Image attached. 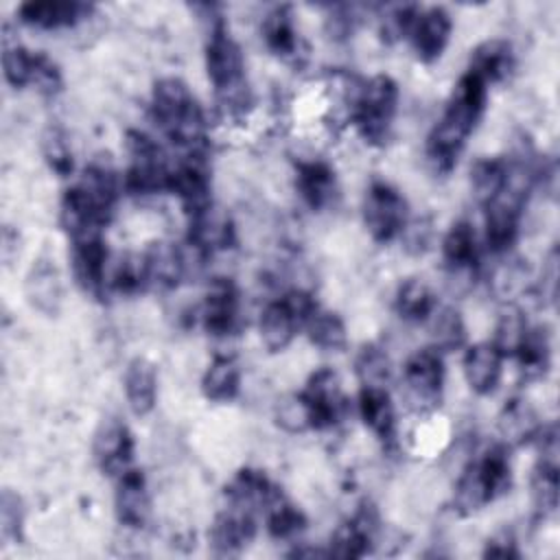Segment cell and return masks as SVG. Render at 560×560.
<instances>
[{
  "instance_id": "d6a6232c",
  "label": "cell",
  "mask_w": 560,
  "mask_h": 560,
  "mask_svg": "<svg viewBox=\"0 0 560 560\" xmlns=\"http://www.w3.org/2000/svg\"><path fill=\"white\" fill-rule=\"evenodd\" d=\"M540 429L542 424L536 411L527 405V400H521V398L510 400L499 416V433L508 448L536 440Z\"/></svg>"
},
{
  "instance_id": "30bf717a",
  "label": "cell",
  "mask_w": 560,
  "mask_h": 560,
  "mask_svg": "<svg viewBox=\"0 0 560 560\" xmlns=\"http://www.w3.org/2000/svg\"><path fill=\"white\" fill-rule=\"evenodd\" d=\"M527 186H514L512 179L508 188L490 201L486 208V245L494 254L508 252L521 230V212L527 197Z\"/></svg>"
},
{
  "instance_id": "f6af8a7d",
  "label": "cell",
  "mask_w": 560,
  "mask_h": 560,
  "mask_svg": "<svg viewBox=\"0 0 560 560\" xmlns=\"http://www.w3.org/2000/svg\"><path fill=\"white\" fill-rule=\"evenodd\" d=\"M33 66H35V52H31L28 48H24L20 44H4L2 72H4V81L11 88L20 90V88L31 85Z\"/></svg>"
},
{
  "instance_id": "277c9868",
  "label": "cell",
  "mask_w": 560,
  "mask_h": 560,
  "mask_svg": "<svg viewBox=\"0 0 560 560\" xmlns=\"http://www.w3.org/2000/svg\"><path fill=\"white\" fill-rule=\"evenodd\" d=\"M512 486V468L505 444L490 446L477 462H470L453 490V510L472 516L505 494Z\"/></svg>"
},
{
  "instance_id": "d590c367",
  "label": "cell",
  "mask_w": 560,
  "mask_h": 560,
  "mask_svg": "<svg viewBox=\"0 0 560 560\" xmlns=\"http://www.w3.org/2000/svg\"><path fill=\"white\" fill-rule=\"evenodd\" d=\"M435 308H438V300L427 282L418 278H409L396 289L394 311L405 322H413V324L427 322Z\"/></svg>"
},
{
  "instance_id": "d6986e66",
  "label": "cell",
  "mask_w": 560,
  "mask_h": 560,
  "mask_svg": "<svg viewBox=\"0 0 560 560\" xmlns=\"http://www.w3.org/2000/svg\"><path fill=\"white\" fill-rule=\"evenodd\" d=\"M114 512L118 523L129 529H140L147 525L151 516V499L142 470L131 466L116 477Z\"/></svg>"
},
{
  "instance_id": "c3c4849f",
  "label": "cell",
  "mask_w": 560,
  "mask_h": 560,
  "mask_svg": "<svg viewBox=\"0 0 560 560\" xmlns=\"http://www.w3.org/2000/svg\"><path fill=\"white\" fill-rule=\"evenodd\" d=\"M31 85L44 94V96H55L61 85V70L59 66L44 52H35V66H33V77H31Z\"/></svg>"
},
{
  "instance_id": "db71d44e",
  "label": "cell",
  "mask_w": 560,
  "mask_h": 560,
  "mask_svg": "<svg viewBox=\"0 0 560 560\" xmlns=\"http://www.w3.org/2000/svg\"><path fill=\"white\" fill-rule=\"evenodd\" d=\"M540 291L542 295L553 302L558 293V252L551 249L545 265H542V276H540Z\"/></svg>"
},
{
  "instance_id": "e575fe53",
  "label": "cell",
  "mask_w": 560,
  "mask_h": 560,
  "mask_svg": "<svg viewBox=\"0 0 560 560\" xmlns=\"http://www.w3.org/2000/svg\"><path fill=\"white\" fill-rule=\"evenodd\" d=\"M510 184V162L503 158H481L470 168V188L481 206L494 201Z\"/></svg>"
},
{
  "instance_id": "f907efd6",
  "label": "cell",
  "mask_w": 560,
  "mask_h": 560,
  "mask_svg": "<svg viewBox=\"0 0 560 560\" xmlns=\"http://www.w3.org/2000/svg\"><path fill=\"white\" fill-rule=\"evenodd\" d=\"M431 221L429 219H420V221H407L400 238H405V247L411 254H422L429 243H431Z\"/></svg>"
},
{
  "instance_id": "9c48e42d",
  "label": "cell",
  "mask_w": 560,
  "mask_h": 560,
  "mask_svg": "<svg viewBox=\"0 0 560 560\" xmlns=\"http://www.w3.org/2000/svg\"><path fill=\"white\" fill-rule=\"evenodd\" d=\"M300 398L308 413V427L315 431L332 429L348 411V400L330 368L315 370L300 392Z\"/></svg>"
},
{
  "instance_id": "603a6c76",
  "label": "cell",
  "mask_w": 560,
  "mask_h": 560,
  "mask_svg": "<svg viewBox=\"0 0 560 560\" xmlns=\"http://www.w3.org/2000/svg\"><path fill=\"white\" fill-rule=\"evenodd\" d=\"M295 188L313 212H322L337 199V175L324 160H302L295 166Z\"/></svg>"
},
{
  "instance_id": "8992f818",
  "label": "cell",
  "mask_w": 560,
  "mask_h": 560,
  "mask_svg": "<svg viewBox=\"0 0 560 560\" xmlns=\"http://www.w3.org/2000/svg\"><path fill=\"white\" fill-rule=\"evenodd\" d=\"M125 149L129 166L122 177V190L138 197L168 190L173 166L151 136L140 129H129L125 136Z\"/></svg>"
},
{
  "instance_id": "83f0119b",
  "label": "cell",
  "mask_w": 560,
  "mask_h": 560,
  "mask_svg": "<svg viewBox=\"0 0 560 560\" xmlns=\"http://www.w3.org/2000/svg\"><path fill=\"white\" fill-rule=\"evenodd\" d=\"M125 396L133 416L153 411L158 398V372L147 357H136L125 370Z\"/></svg>"
},
{
  "instance_id": "1f68e13d",
  "label": "cell",
  "mask_w": 560,
  "mask_h": 560,
  "mask_svg": "<svg viewBox=\"0 0 560 560\" xmlns=\"http://www.w3.org/2000/svg\"><path fill=\"white\" fill-rule=\"evenodd\" d=\"M201 392L212 402H230L241 392V365L234 357L219 354L201 376Z\"/></svg>"
},
{
  "instance_id": "7dc6e473",
  "label": "cell",
  "mask_w": 560,
  "mask_h": 560,
  "mask_svg": "<svg viewBox=\"0 0 560 560\" xmlns=\"http://www.w3.org/2000/svg\"><path fill=\"white\" fill-rule=\"evenodd\" d=\"M24 529V505L20 494L2 490L0 497V536L4 542H20Z\"/></svg>"
},
{
  "instance_id": "6da1fadb",
  "label": "cell",
  "mask_w": 560,
  "mask_h": 560,
  "mask_svg": "<svg viewBox=\"0 0 560 560\" xmlns=\"http://www.w3.org/2000/svg\"><path fill=\"white\" fill-rule=\"evenodd\" d=\"M488 103V85L472 72H464L448 103L427 138V158L435 171L448 173L462 155L470 133L477 129Z\"/></svg>"
},
{
  "instance_id": "4fadbf2b",
  "label": "cell",
  "mask_w": 560,
  "mask_h": 560,
  "mask_svg": "<svg viewBox=\"0 0 560 560\" xmlns=\"http://www.w3.org/2000/svg\"><path fill=\"white\" fill-rule=\"evenodd\" d=\"M201 326L210 337H228L241 322V295L230 278H214L201 300Z\"/></svg>"
},
{
  "instance_id": "836d02e7",
  "label": "cell",
  "mask_w": 560,
  "mask_h": 560,
  "mask_svg": "<svg viewBox=\"0 0 560 560\" xmlns=\"http://www.w3.org/2000/svg\"><path fill=\"white\" fill-rule=\"evenodd\" d=\"M527 381L542 378L551 365V341L542 326H529L514 357Z\"/></svg>"
},
{
  "instance_id": "ffe728a7",
  "label": "cell",
  "mask_w": 560,
  "mask_h": 560,
  "mask_svg": "<svg viewBox=\"0 0 560 560\" xmlns=\"http://www.w3.org/2000/svg\"><path fill=\"white\" fill-rule=\"evenodd\" d=\"M94 11L88 2L77 0H42V2H24L18 7V20L26 26L39 31H57L70 28L90 18Z\"/></svg>"
},
{
  "instance_id": "52a82bcc",
  "label": "cell",
  "mask_w": 560,
  "mask_h": 560,
  "mask_svg": "<svg viewBox=\"0 0 560 560\" xmlns=\"http://www.w3.org/2000/svg\"><path fill=\"white\" fill-rule=\"evenodd\" d=\"M363 221L376 243H389L402 234L409 221L407 199L392 184L376 179L363 199Z\"/></svg>"
},
{
  "instance_id": "2e32d148",
  "label": "cell",
  "mask_w": 560,
  "mask_h": 560,
  "mask_svg": "<svg viewBox=\"0 0 560 560\" xmlns=\"http://www.w3.org/2000/svg\"><path fill=\"white\" fill-rule=\"evenodd\" d=\"M451 31H453V20L448 11L444 7H429V9H420L407 37L413 46L416 57L424 63H433L446 50Z\"/></svg>"
},
{
  "instance_id": "3957f363",
  "label": "cell",
  "mask_w": 560,
  "mask_h": 560,
  "mask_svg": "<svg viewBox=\"0 0 560 560\" xmlns=\"http://www.w3.org/2000/svg\"><path fill=\"white\" fill-rule=\"evenodd\" d=\"M206 70L214 88V98L223 116L243 118L254 105V94L245 74V59L238 42L230 35L221 18L212 20L206 42Z\"/></svg>"
},
{
  "instance_id": "816d5d0a",
  "label": "cell",
  "mask_w": 560,
  "mask_h": 560,
  "mask_svg": "<svg viewBox=\"0 0 560 560\" xmlns=\"http://www.w3.org/2000/svg\"><path fill=\"white\" fill-rule=\"evenodd\" d=\"M483 556H486V558H501V560L521 558V549H518V542H516V538H514L512 532H499V534H494V536L486 542Z\"/></svg>"
},
{
  "instance_id": "f5cc1de1",
  "label": "cell",
  "mask_w": 560,
  "mask_h": 560,
  "mask_svg": "<svg viewBox=\"0 0 560 560\" xmlns=\"http://www.w3.org/2000/svg\"><path fill=\"white\" fill-rule=\"evenodd\" d=\"M352 26H354V18L350 13L348 7H335L330 11V15L326 18V33L335 39V42H341L346 39L350 33H352Z\"/></svg>"
},
{
  "instance_id": "f1b7e54d",
  "label": "cell",
  "mask_w": 560,
  "mask_h": 560,
  "mask_svg": "<svg viewBox=\"0 0 560 560\" xmlns=\"http://www.w3.org/2000/svg\"><path fill=\"white\" fill-rule=\"evenodd\" d=\"M26 298L37 311L46 315H55L59 311L63 302V284H61L59 269L55 267L52 260L39 258L31 267L26 276Z\"/></svg>"
},
{
  "instance_id": "d4e9b609",
  "label": "cell",
  "mask_w": 560,
  "mask_h": 560,
  "mask_svg": "<svg viewBox=\"0 0 560 560\" xmlns=\"http://www.w3.org/2000/svg\"><path fill=\"white\" fill-rule=\"evenodd\" d=\"M503 354L492 341H479L466 348L464 352V376L470 389L479 396H488L497 389L503 374Z\"/></svg>"
},
{
  "instance_id": "f35d334b",
  "label": "cell",
  "mask_w": 560,
  "mask_h": 560,
  "mask_svg": "<svg viewBox=\"0 0 560 560\" xmlns=\"http://www.w3.org/2000/svg\"><path fill=\"white\" fill-rule=\"evenodd\" d=\"M267 532L278 540H289L306 527V516L278 490L262 510Z\"/></svg>"
},
{
  "instance_id": "4316f807",
  "label": "cell",
  "mask_w": 560,
  "mask_h": 560,
  "mask_svg": "<svg viewBox=\"0 0 560 560\" xmlns=\"http://www.w3.org/2000/svg\"><path fill=\"white\" fill-rule=\"evenodd\" d=\"M514 50L508 39H486L481 42L468 61V72L477 74L486 85L505 81L514 70Z\"/></svg>"
},
{
  "instance_id": "ba28073f",
  "label": "cell",
  "mask_w": 560,
  "mask_h": 560,
  "mask_svg": "<svg viewBox=\"0 0 560 560\" xmlns=\"http://www.w3.org/2000/svg\"><path fill=\"white\" fill-rule=\"evenodd\" d=\"M402 383L407 400L420 413L433 411L444 392V361L442 354L433 348L418 350L411 354L402 370Z\"/></svg>"
},
{
  "instance_id": "ab89813d",
  "label": "cell",
  "mask_w": 560,
  "mask_h": 560,
  "mask_svg": "<svg viewBox=\"0 0 560 560\" xmlns=\"http://www.w3.org/2000/svg\"><path fill=\"white\" fill-rule=\"evenodd\" d=\"M304 330H306L311 343L322 350L337 352V350H343L348 343V332H346L343 319L337 313L319 308V306L306 319Z\"/></svg>"
},
{
  "instance_id": "7402d4cb",
  "label": "cell",
  "mask_w": 560,
  "mask_h": 560,
  "mask_svg": "<svg viewBox=\"0 0 560 560\" xmlns=\"http://www.w3.org/2000/svg\"><path fill=\"white\" fill-rule=\"evenodd\" d=\"M142 260H144L149 287H155L162 291L175 289L188 273V254L171 241L151 243L144 249Z\"/></svg>"
},
{
  "instance_id": "681fc988",
  "label": "cell",
  "mask_w": 560,
  "mask_h": 560,
  "mask_svg": "<svg viewBox=\"0 0 560 560\" xmlns=\"http://www.w3.org/2000/svg\"><path fill=\"white\" fill-rule=\"evenodd\" d=\"M276 420L278 424L289 431V433H302L308 427V413H306V407L300 398V394H293V396H287L278 407H276Z\"/></svg>"
},
{
  "instance_id": "cb8c5ba5",
  "label": "cell",
  "mask_w": 560,
  "mask_h": 560,
  "mask_svg": "<svg viewBox=\"0 0 560 560\" xmlns=\"http://www.w3.org/2000/svg\"><path fill=\"white\" fill-rule=\"evenodd\" d=\"M300 328H304V315L287 295L269 302L260 313V339L271 352L284 350Z\"/></svg>"
},
{
  "instance_id": "7bdbcfd3",
  "label": "cell",
  "mask_w": 560,
  "mask_h": 560,
  "mask_svg": "<svg viewBox=\"0 0 560 560\" xmlns=\"http://www.w3.org/2000/svg\"><path fill=\"white\" fill-rule=\"evenodd\" d=\"M42 155L48 168L59 177H70L74 171L72 147L66 131L57 125H50L42 133Z\"/></svg>"
},
{
  "instance_id": "ee69618b",
  "label": "cell",
  "mask_w": 560,
  "mask_h": 560,
  "mask_svg": "<svg viewBox=\"0 0 560 560\" xmlns=\"http://www.w3.org/2000/svg\"><path fill=\"white\" fill-rule=\"evenodd\" d=\"M527 328H529V324H527L523 311H518V308L512 306V308H508V311L501 313V317H499V322H497V328H494V339H492V343L497 346V350H499L503 357L510 359V357H514L516 348L521 346V341H523Z\"/></svg>"
},
{
  "instance_id": "8d00e7d4",
  "label": "cell",
  "mask_w": 560,
  "mask_h": 560,
  "mask_svg": "<svg viewBox=\"0 0 560 560\" xmlns=\"http://www.w3.org/2000/svg\"><path fill=\"white\" fill-rule=\"evenodd\" d=\"M558 455H540L538 464L532 472V501L536 514L547 518L553 516L558 510Z\"/></svg>"
},
{
  "instance_id": "44dd1931",
  "label": "cell",
  "mask_w": 560,
  "mask_h": 560,
  "mask_svg": "<svg viewBox=\"0 0 560 560\" xmlns=\"http://www.w3.org/2000/svg\"><path fill=\"white\" fill-rule=\"evenodd\" d=\"M442 260L453 278H470L479 269L481 247L470 221L459 219L448 228L442 238Z\"/></svg>"
},
{
  "instance_id": "9a60e30c",
  "label": "cell",
  "mask_w": 560,
  "mask_h": 560,
  "mask_svg": "<svg viewBox=\"0 0 560 560\" xmlns=\"http://www.w3.org/2000/svg\"><path fill=\"white\" fill-rule=\"evenodd\" d=\"M236 243V228L228 212L214 203L188 217V245L203 258L230 249Z\"/></svg>"
},
{
  "instance_id": "484cf974",
  "label": "cell",
  "mask_w": 560,
  "mask_h": 560,
  "mask_svg": "<svg viewBox=\"0 0 560 560\" xmlns=\"http://www.w3.org/2000/svg\"><path fill=\"white\" fill-rule=\"evenodd\" d=\"M357 409L363 424L383 442H396V409L387 387H361Z\"/></svg>"
},
{
  "instance_id": "bcb514c9",
  "label": "cell",
  "mask_w": 560,
  "mask_h": 560,
  "mask_svg": "<svg viewBox=\"0 0 560 560\" xmlns=\"http://www.w3.org/2000/svg\"><path fill=\"white\" fill-rule=\"evenodd\" d=\"M420 13L418 4H394L383 11L378 18V31L385 42H398L400 37L409 35V28Z\"/></svg>"
},
{
  "instance_id": "f546056e",
  "label": "cell",
  "mask_w": 560,
  "mask_h": 560,
  "mask_svg": "<svg viewBox=\"0 0 560 560\" xmlns=\"http://www.w3.org/2000/svg\"><path fill=\"white\" fill-rule=\"evenodd\" d=\"M278 490L280 488L265 472L256 468H243L225 486V499L232 505H241L252 512H262Z\"/></svg>"
},
{
  "instance_id": "5bb4252c",
  "label": "cell",
  "mask_w": 560,
  "mask_h": 560,
  "mask_svg": "<svg viewBox=\"0 0 560 560\" xmlns=\"http://www.w3.org/2000/svg\"><path fill=\"white\" fill-rule=\"evenodd\" d=\"M92 453L96 466L116 479L120 472L131 468L133 462V435L129 427L118 418L105 420L94 433Z\"/></svg>"
},
{
  "instance_id": "8fae6325",
  "label": "cell",
  "mask_w": 560,
  "mask_h": 560,
  "mask_svg": "<svg viewBox=\"0 0 560 560\" xmlns=\"http://www.w3.org/2000/svg\"><path fill=\"white\" fill-rule=\"evenodd\" d=\"M109 254L103 234H90L72 241L70 267L77 287L92 298H103L107 293Z\"/></svg>"
},
{
  "instance_id": "ac0fdd59",
  "label": "cell",
  "mask_w": 560,
  "mask_h": 560,
  "mask_svg": "<svg viewBox=\"0 0 560 560\" xmlns=\"http://www.w3.org/2000/svg\"><path fill=\"white\" fill-rule=\"evenodd\" d=\"M378 534V516L372 505H361L354 516L341 523L328 545L330 558H363L372 551Z\"/></svg>"
},
{
  "instance_id": "7c38bea8",
  "label": "cell",
  "mask_w": 560,
  "mask_h": 560,
  "mask_svg": "<svg viewBox=\"0 0 560 560\" xmlns=\"http://www.w3.org/2000/svg\"><path fill=\"white\" fill-rule=\"evenodd\" d=\"M168 192H173L188 217L212 206V184L206 155H184L171 171Z\"/></svg>"
},
{
  "instance_id": "e0dca14e",
  "label": "cell",
  "mask_w": 560,
  "mask_h": 560,
  "mask_svg": "<svg viewBox=\"0 0 560 560\" xmlns=\"http://www.w3.org/2000/svg\"><path fill=\"white\" fill-rule=\"evenodd\" d=\"M256 536V512L228 503L210 525V547L217 556H234Z\"/></svg>"
},
{
  "instance_id": "5b68a950",
  "label": "cell",
  "mask_w": 560,
  "mask_h": 560,
  "mask_svg": "<svg viewBox=\"0 0 560 560\" xmlns=\"http://www.w3.org/2000/svg\"><path fill=\"white\" fill-rule=\"evenodd\" d=\"M398 109V85L389 74H374L357 85L350 116L359 136L381 147L387 142Z\"/></svg>"
},
{
  "instance_id": "74e56055",
  "label": "cell",
  "mask_w": 560,
  "mask_h": 560,
  "mask_svg": "<svg viewBox=\"0 0 560 560\" xmlns=\"http://www.w3.org/2000/svg\"><path fill=\"white\" fill-rule=\"evenodd\" d=\"M429 332H431V348L442 352L459 350L466 343V324L453 306L435 308L429 317Z\"/></svg>"
},
{
  "instance_id": "b9f144b4",
  "label": "cell",
  "mask_w": 560,
  "mask_h": 560,
  "mask_svg": "<svg viewBox=\"0 0 560 560\" xmlns=\"http://www.w3.org/2000/svg\"><path fill=\"white\" fill-rule=\"evenodd\" d=\"M149 287L142 254H125L107 273V289L120 295H136Z\"/></svg>"
},
{
  "instance_id": "4dcf8cb0",
  "label": "cell",
  "mask_w": 560,
  "mask_h": 560,
  "mask_svg": "<svg viewBox=\"0 0 560 560\" xmlns=\"http://www.w3.org/2000/svg\"><path fill=\"white\" fill-rule=\"evenodd\" d=\"M265 46L280 59H295L300 55V37L289 4L273 7L260 22Z\"/></svg>"
},
{
  "instance_id": "7a4b0ae2",
  "label": "cell",
  "mask_w": 560,
  "mask_h": 560,
  "mask_svg": "<svg viewBox=\"0 0 560 560\" xmlns=\"http://www.w3.org/2000/svg\"><path fill=\"white\" fill-rule=\"evenodd\" d=\"M151 116L158 129L184 151V155H206L208 122L201 105L177 77H164L153 85Z\"/></svg>"
},
{
  "instance_id": "60d3db41",
  "label": "cell",
  "mask_w": 560,
  "mask_h": 560,
  "mask_svg": "<svg viewBox=\"0 0 560 560\" xmlns=\"http://www.w3.org/2000/svg\"><path fill=\"white\" fill-rule=\"evenodd\" d=\"M354 372L361 387H387L392 378L389 354L378 343H365L357 352Z\"/></svg>"
}]
</instances>
